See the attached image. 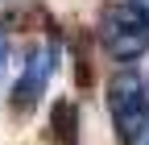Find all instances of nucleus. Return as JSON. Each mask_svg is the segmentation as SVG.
Returning a JSON list of instances; mask_svg holds the SVG:
<instances>
[{
    "mask_svg": "<svg viewBox=\"0 0 149 145\" xmlns=\"http://www.w3.org/2000/svg\"><path fill=\"white\" fill-rule=\"evenodd\" d=\"M50 124H54V137H58V145H79V133H74L79 112H74V104H70V100H58V104H54Z\"/></svg>",
    "mask_w": 149,
    "mask_h": 145,
    "instance_id": "20e7f679",
    "label": "nucleus"
},
{
    "mask_svg": "<svg viewBox=\"0 0 149 145\" xmlns=\"http://www.w3.org/2000/svg\"><path fill=\"white\" fill-rule=\"evenodd\" d=\"M108 112H112V124H116L124 145L141 141V133L149 129V87L137 70H120L108 83Z\"/></svg>",
    "mask_w": 149,
    "mask_h": 145,
    "instance_id": "f03ea898",
    "label": "nucleus"
},
{
    "mask_svg": "<svg viewBox=\"0 0 149 145\" xmlns=\"http://www.w3.org/2000/svg\"><path fill=\"white\" fill-rule=\"evenodd\" d=\"M141 4H145V0H141Z\"/></svg>",
    "mask_w": 149,
    "mask_h": 145,
    "instance_id": "6e6552de",
    "label": "nucleus"
},
{
    "mask_svg": "<svg viewBox=\"0 0 149 145\" xmlns=\"http://www.w3.org/2000/svg\"><path fill=\"white\" fill-rule=\"evenodd\" d=\"M104 54L116 62H137L149 54V8L141 0H116L100 17Z\"/></svg>",
    "mask_w": 149,
    "mask_h": 145,
    "instance_id": "f257e3e1",
    "label": "nucleus"
},
{
    "mask_svg": "<svg viewBox=\"0 0 149 145\" xmlns=\"http://www.w3.org/2000/svg\"><path fill=\"white\" fill-rule=\"evenodd\" d=\"M58 70V46H42L37 54H29V62L21 70V79H17L13 87V112H33L37 100L46 96V87H50V75Z\"/></svg>",
    "mask_w": 149,
    "mask_h": 145,
    "instance_id": "7ed1b4c3",
    "label": "nucleus"
},
{
    "mask_svg": "<svg viewBox=\"0 0 149 145\" xmlns=\"http://www.w3.org/2000/svg\"><path fill=\"white\" fill-rule=\"evenodd\" d=\"M46 21V13L37 8V4H25V8H13V13H4V25H42Z\"/></svg>",
    "mask_w": 149,
    "mask_h": 145,
    "instance_id": "39448f33",
    "label": "nucleus"
},
{
    "mask_svg": "<svg viewBox=\"0 0 149 145\" xmlns=\"http://www.w3.org/2000/svg\"><path fill=\"white\" fill-rule=\"evenodd\" d=\"M8 70V42H4V29H0V79H4Z\"/></svg>",
    "mask_w": 149,
    "mask_h": 145,
    "instance_id": "423d86ee",
    "label": "nucleus"
},
{
    "mask_svg": "<svg viewBox=\"0 0 149 145\" xmlns=\"http://www.w3.org/2000/svg\"><path fill=\"white\" fill-rule=\"evenodd\" d=\"M137 145H149V129H145V133H141V141H137Z\"/></svg>",
    "mask_w": 149,
    "mask_h": 145,
    "instance_id": "0eeeda50",
    "label": "nucleus"
}]
</instances>
